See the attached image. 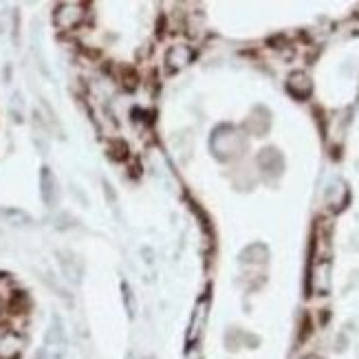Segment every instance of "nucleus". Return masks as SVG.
Returning a JSON list of instances; mask_svg holds the SVG:
<instances>
[{"label": "nucleus", "mask_w": 359, "mask_h": 359, "mask_svg": "<svg viewBox=\"0 0 359 359\" xmlns=\"http://www.w3.org/2000/svg\"><path fill=\"white\" fill-rule=\"evenodd\" d=\"M7 316V306L3 304V302H0V324H3V318Z\"/></svg>", "instance_id": "nucleus-17"}, {"label": "nucleus", "mask_w": 359, "mask_h": 359, "mask_svg": "<svg viewBox=\"0 0 359 359\" xmlns=\"http://www.w3.org/2000/svg\"><path fill=\"white\" fill-rule=\"evenodd\" d=\"M121 291H123V302H126L128 313L133 316V311H135V304H133V291H130L128 285H121Z\"/></svg>", "instance_id": "nucleus-14"}, {"label": "nucleus", "mask_w": 359, "mask_h": 359, "mask_svg": "<svg viewBox=\"0 0 359 359\" xmlns=\"http://www.w3.org/2000/svg\"><path fill=\"white\" fill-rule=\"evenodd\" d=\"M60 181L55 177V172L49 165L40 168V198L44 203L46 210H55L60 205Z\"/></svg>", "instance_id": "nucleus-3"}, {"label": "nucleus", "mask_w": 359, "mask_h": 359, "mask_svg": "<svg viewBox=\"0 0 359 359\" xmlns=\"http://www.w3.org/2000/svg\"><path fill=\"white\" fill-rule=\"evenodd\" d=\"M3 331H5V324H0V335H3Z\"/></svg>", "instance_id": "nucleus-18"}, {"label": "nucleus", "mask_w": 359, "mask_h": 359, "mask_svg": "<svg viewBox=\"0 0 359 359\" xmlns=\"http://www.w3.org/2000/svg\"><path fill=\"white\" fill-rule=\"evenodd\" d=\"M0 218H3V223L13 225V227H27L34 221L25 210H18V208H0Z\"/></svg>", "instance_id": "nucleus-9"}, {"label": "nucleus", "mask_w": 359, "mask_h": 359, "mask_svg": "<svg viewBox=\"0 0 359 359\" xmlns=\"http://www.w3.org/2000/svg\"><path fill=\"white\" fill-rule=\"evenodd\" d=\"M71 194H73L77 201H80L84 208L88 205V198H86V194H84V192H80V187H77V185H71Z\"/></svg>", "instance_id": "nucleus-16"}, {"label": "nucleus", "mask_w": 359, "mask_h": 359, "mask_svg": "<svg viewBox=\"0 0 359 359\" xmlns=\"http://www.w3.org/2000/svg\"><path fill=\"white\" fill-rule=\"evenodd\" d=\"M11 34H13V44H20V13L18 11H13V29H11Z\"/></svg>", "instance_id": "nucleus-13"}, {"label": "nucleus", "mask_w": 359, "mask_h": 359, "mask_svg": "<svg viewBox=\"0 0 359 359\" xmlns=\"http://www.w3.org/2000/svg\"><path fill=\"white\" fill-rule=\"evenodd\" d=\"M88 15V5L77 3V0H65L53 7V27L62 34H73L82 29Z\"/></svg>", "instance_id": "nucleus-2"}, {"label": "nucleus", "mask_w": 359, "mask_h": 359, "mask_svg": "<svg viewBox=\"0 0 359 359\" xmlns=\"http://www.w3.org/2000/svg\"><path fill=\"white\" fill-rule=\"evenodd\" d=\"M192 57H194L192 46L175 44V46H170L168 53H165V67H168L170 73H177V71H181V69H185L187 65H190Z\"/></svg>", "instance_id": "nucleus-7"}, {"label": "nucleus", "mask_w": 359, "mask_h": 359, "mask_svg": "<svg viewBox=\"0 0 359 359\" xmlns=\"http://www.w3.org/2000/svg\"><path fill=\"white\" fill-rule=\"evenodd\" d=\"M27 348V337L22 331L5 326L3 335H0V359H20Z\"/></svg>", "instance_id": "nucleus-5"}, {"label": "nucleus", "mask_w": 359, "mask_h": 359, "mask_svg": "<svg viewBox=\"0 0 359 359\" xmlns=\"http://www.w3.org/2000/svg\"><path fill=\"white\" fill-rule=\"evenodd\" d=\"M22 108H25V102L20 97V93H13V100L9 104V111L15 117V121H22Z\"/></svg>", "instance_id": "nucleus-11"}, {"label": "nucleus", "mask_w": 359, "mask_h": 359, "mask_svg": "<svg viewBox=\"0 0 359 359\" xmlns=\"http://www.w3.org/2000/svg\"><path fill=\"white\" fill-rule=\"evenodd\" d=\"M108 154H111L115 161H126L128 159V146L123 142H113L111 148H108Z\"/></svg>", "instance_id": "nucleus-10"}, {"label": "nucleus", "mask_w": 359, "mask_h": 359, "mask_svg": "<svg viewBox=\"0 0 359 359\" xmlns=\"http://www.w3.org/2000/svg\"><path fill=\"white\" fill-rule=\"evenodd\" d=\"M102 185H104V192H106V198H108V203H113V205H115V203H117V196L113 194V185L108 183L106 179L102 181Z\"/></svg>", "instance_id": "nucleus-15"}, {"label": "nucleus", "mask_w": 359, "mask_h": 359, "mask_svg": "<svg viewBox=\"0 0 359 359\" xmlns=\"http://www.w3.org/2000/svg\"><path fill=\"white\" fill-rule=\"evenodd\" d=\"M208 300H198V304L194 306V313L190 320V326H187V344L194 346L196 341L203 335V329H205V322H208Z\"/></svg>", "instance_id": "nucleus-6"}, {"label": "nucleus", "mask_w": 359, "mask_h": 359, "mask_svg": "<svg viewBox=\"0 0 359 359\" xmlns=\"http://www.w3.org/2000/svg\"><path fill=\"white\" fill-rule=\"evenodd\" d=\"M22 289L18 287V283H15V278L11 273H5L0 271V302H3L5 306L18 295Z\"/></svg>", "instance_id": "nucleus-8"}, {"label": "nucleus", "mask_w": 359, "mask_h": 359, "mask_svg": "<svg viewBox=\"0 0 359 359\" xmlns=\"http://www.w3.org/2000/svg\"><path fill=\"white\" fill-rule=\"evenodd\" d=\"M55 258H57V267H60L62 278H65L71 287L80 285L82 283V276H84L82 260L77 258L73 252H69V249H60V252H55Z\"/></svg>", "instance_id": "nucleus-4"}, {"label": "nucleus", "mask_w": 359, "mask_h": 359, "mask_svg": "<svg viewBox=\"0 0 359 359\" xmlns=\"http://www.w3.org/2000/svg\"><path fill=\"white\" fill-rule=\"evenodd\" d=\"M137 84H139L137 73H133V71H123V75H121V86L126 88V90H133V88H137Z\"/></svg>", "instance_id": "nucleus-12"}, {"label": "nucleus", "mask_w": 359, "mask_h": 359, "mask_svg": "<svg viewBox=\"0 0 359 359\" xmlns=\"http://www.w3.org/2000/svg\"><path fill=\"white\" fill-rule=\"evenodd\" d=\"M67 348H69V337H67V329H65V320H62L57 313H53L49 326H46L42 346H40L36 359H65Z\"/></svg>", "instance_id": "nucleus-1"}]
</instances>
